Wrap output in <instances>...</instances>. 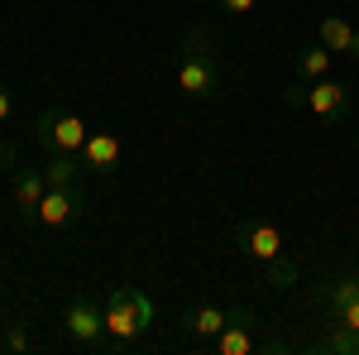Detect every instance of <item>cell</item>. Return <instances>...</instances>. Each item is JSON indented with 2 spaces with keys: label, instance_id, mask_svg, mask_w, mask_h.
Here are the masks:
<instances>
[{
  "label": "cell",
  "instance_id": "12",
  "mask_svg": "<svg viewBox=\"0 0 359 355\" xmlns=\"http://www.w3.org/2000/svg\"><path fill=\"white\" fill-rule=\"evenodd\" d=\"M230 317H235V307H211V302H206V307H192V312L182 317V327L192 331V336H201V341H216Z\"/></svg>",
  "mask_w": 359,
  "mask_h": 355
},
{
  "label": "cell",
  "instance_id": "11",
  "mask_svg": "<svg viewBox=\"0 0 359 355\" xmlns=\"http://www.w3.org/2000/svg\"><path fill=\"white\" fill-rule=\"evenodd\" d=\"M321 44L331 49V53H345L359 63V29L350 20H340V15H326L321 20Z\"/></svg>",
  "mask_w": 359,
  "mask_h": 355
},
{
  "label": "cell",
  "instance_id": "17",
  "mask_svg": "<svg viewBox=\"0 0 359 355\" xmlns=\"http://www.w3.org/2000/svg\"><path fill=\"white\" fill-rule=\"evenodd\" d=\"M5 346H10V351H29V331H25V322H20V317L5 327Z\"/></svg>",
  "mask_w": 359,
  "mask_h": 355
},
{
  "label": "cell",
  "instance_id": "2",
  "mask_svg": "<svg viewBox=\"0 0 359 355\" xmlns=\"http://www.w3.org/2000/svg\"><path fill=\"white\" fill-rule=\"evenodd\" d=\"M235 245L245 250L249 259H259L269 278H273L278 288H287V283H297V264L287 259V245H283V231H278L269 217H245L235 226Z\"/></svg>",
  "mask_w": 359,
  "mask_h": 355
},
{
  "label": "cell",
  "instance_id": "14",
  "mask_svg": "<svg viewBox=\"0 0 359 355\" xmlns=\"http://www.w3.org/2000/svg\"><path fill=\"white\" fill-rule=\"evenodd\" d=\"M331 67H335V53L326 49V44H311V49H302V53H297V72H302L306 82L331 77Z\"/></svg>",
  "mask_w": 359,
  "mask_h": 355
},
{
  "label": "cell",
  "instance_id": "4",
  "mask_svg": "<svg viewBox=\"0 0 359 355\" xmlns=\"http://www.w3.org/2000/svg\"><path fill=\"white\" fill-rule=\"evenodd\" d=\"M86 135H91V125L77 110H39V120H34V139L43 144V154H82Z\"/></svg>",
  "mask_w": 359,
  "mask_h": 355
},
{
  "label": "cell",
  "instance_id": "10",
  "mask_svg": "<svg viewBox=\"0 0 359 355\" xmlns=\"http://www.w3.org/2000/svg\"><path fill=\"white\" fill-rule=\"evenodd\" d=\"M216 355H249L254 351V336H249V307H235V317L225 322V331L211 341Z\"/></svg>",
  "mask_w": 359,
  "mask_h": 355
},
{
  "label": "cell",
  "instance_id": "3",
  "mask_svg": "<svg viewBox=\"0 0 359 355\" xmlns=\"http://www.w3.org/2000/svg\"><path fill=\"white\" fill-rule=\"evenodd\" d=\"M101 312H106V336H111L115 346L139 341L144 331L158 322V312H154V302H149L144 288H115L111 298L101 302Z\"/></svg>",
  "mask_w": 359,
  "mask_h": 355
},
{
  "label": "cell",
  "instance_id": "13",
  "mask_svg": "<svg viewBox=\"0 0 359 355\" xmlns=\"http://www.w3.org/2000/svg\"><path fill=\"white\" fill-rule=\"evenodd\" d=\"M43 178H48V188H77V183L86 178L82 154H48V164H43Z\"/></svg>",
  "mask_w": 359,
  "mask_h": 355
},
{
  "label": "cell",
  "instance_id": "9",
  "mask_svg": "<svg viewBox=\"0 0 359 355\" xmlns=\"http://www.w3.org/2000/svg\"><path fill=\"white\" fill-rule=\"evenodd\" d=\"M43 192H48L43 168H20V173H15V217H20V221H34V217H39Z\"/></svg>",
  "mask_w": 359,
  "mask_h": 355
},
{
  "label": "cell",
  "instance_id": "1",
  "mask_svg": "<svg viewBox=\"0 0 359 355\" xmlns=\"http://www.w3.org/2000/svg\"><path fill=\"white\" fill-rule=\"evenodd\" d=\"M172 82L187 101H216L221 96V53H216V29L196 25L182 34L172 53Z\"/></svg>",
  "mask_w": 359,
  "mask_h": 355
},
{
  "label": "cell",
  "instance_id": "6",
  "mask_svg": "<svg viewBox=\"0 0 359 355\" xmlns=\"http://www.w3.org/2000/svg\"><path fill=\"white\" fill-rule=\"evenodd\" d=\"M297 106H306L316 120H340L345 110H350V91L340 82H331V77H321V82H306V86H292L287 91Z\"/></svg>",
  "mask_w": 359,
  "mask_h": 355
},
{
  "label": "cell",
  "instance_id": "7",
  "mask_svg": "<svg viewBox=\"0 0 359 355\" xmlns=\"http://www.w3.org/2000/svg\"><path fill=\"white\" fill-rule=\"evenodd\" d=\"M86 212V192H82V183L77 188H48L43 192V202H39V226H48V231H67L72 221Z\"/></svg>",
  "mask_w": 359,
  "mask_h": 355
},
{
  "label": "cell",
  "instance_id": "19",
  "mask_svg": "<svg viewBox=\"0 0 359 355\" xmlns=\"http://www.w3.org/2000/svg\"><path fill=\"white\" fill-rule=\"evenodd\" d=\"M10 115H15V91H10V86H0V125H5Z\"/></svg>",
  "mask_w": 359,
  "mask_h": 355
},
{
  "label": "cell",
  "instance_id": "20",
  "mask_svg": "<svg viewBox=\"0 0 359 355\" xmlns=\"http://www.w3.org/2000/svg\"><path fill=\"white\" fill-rule=\"evenodd\" d=\"M15 159H20V149H15V144H0V168H10Z\"/></svg>",
  "mask_w": 359,
  "mask_h": 355
},
{
  "label": "cell",
  "instance_id": "15",
  "mask_svg": "<svg viewBox=\"0 0 359 355\" xmlns=\"http://www.w3.org/2000/svg\"><path fill=\"white\" fill-rule=\"evenodd\" d=\"M316 298L326 302V312H335L340 302H355V298H359V273H345V278H331V283H326V288H321Z\"/></svg>",
  "mask_w": 359,
  "mask_h": 355
},
{
  "label": "cell",
  "instance_id": "16",
  "mask_svg": "<svg viewBox=\"0 0 359 355\" xmlns=\"http://www.w3.org/2000/svg\"><path fill=\"white\" fill-rule=\"evenodd\" d=\"M335 327V322H331ZM321 351H340V355H359V331H350V327H335L326 341H321Z\"/></svg>",
  "mask_w": 359,
  "mask_h": 355
},
{
  "label": "cell",
  "instance_id": "5",
  "mask_svg": "<svg viewBox=\"0 0 359 355\" xmlns=\"http://www.w3.org/2000/svg\"><path fill=\"white\" fill-rule=\"evenodd\" d=\"M62 331H67V341L72 346H82V351H101L111 336H106V312H101V302H91L86 293H72L67 307H62Z\"/></svg>",
  "mask_w": 359,
  "mask_h": 355
},
{
  "label": "cell",
  "instance_id": "18",
  "mask_svg": "<svg viewBox=\"0 0 359 355\" xmlns=\"http://www.w3.org/2000/svg\"><path fill=\"white\" fill-rule=\"evenodd\" d=\"M216 5H221L225 15H254L259 10V0H216Z\"/></svg>",
  "mask_w": 359,
  "mask_h": 355
},
{
  "label": "cell",
  "instance_id": "8",
  "mask_svg": "<svg viewBox=\"0 0 359 355\" xmlns=\"http://www.w3.org/2000/svg\"><path fill=\"white\" fill-rule=\"evenodd\" d=\"M125 159V139L115 135V130H91L82 144V164L86 173H115Z\"/></svg>",
  "mask_w": 359,
  "mask_h": 355
},
{
  "label": "cell",
  "instance_id": "21",
  "mask_svg": "<svg viewBox=\"0 0 359 355\" xmlns=\"http://www.w3.org/2000/svg\"><path fill=\"white\" fill-rule=\"evenodd\" d=\"M0 307H5V288H0Z\"/></svg>",
  "mask_w": 359,
  "mask_h": 355
}]
</instances>
